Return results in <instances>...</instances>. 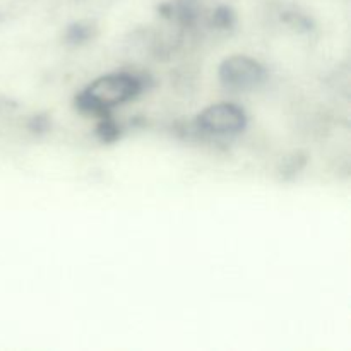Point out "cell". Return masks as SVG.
Returning a JSON list of instances; mask_svg holds the SVG:
<instances>
[{
    "instance_id": "obj_3",
    "label": "cell",
    "mask_w": 351,
    "mask_h": 351,
    "mask_svg": "<svg viewBox=\"0 0 351 351\" xmlns=\"http://www.w3.org/2000/svg\"><path fill=\"white\" fill-rule=\"evenodd\" d=\"M199 125L215 136H230L245 127V113L233 103H216L199 115Z\"/></svg>"
},
{
    "instance_id": "obj_1",
    "label": "cell",
    "mask_w": 351,
    "mask_h": 351,
    "mask_svg": "<svg viewBox=\"0 0 351 351\" xmlns=\"http://www.w3.org/2000/svg\"><path fill=\"white\" fill-rule=\"evenodd\" d=\"M139 91V82L130 74H108L96 79L86 91V99L96 108H113L129 101Z\"/></svg>"
},
{
    "instance_id": "obj_2",
    "label": "cell",
    "mask_w": 351,
    "mask_h": 351,
    "mask_svg": "<svg viewBox=\"0 0 351 351\" xmlns=\"http://www.w3.org/2000/svg\"><path fill=\"white\" fill-rule=\"evenodd\" d=\"M219 79L233 91H249L257 88L264 79V71L259 62L245 55L228 57L219 67Z\"/></svg>"
}]
</instances>
